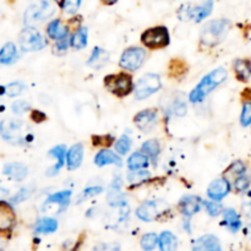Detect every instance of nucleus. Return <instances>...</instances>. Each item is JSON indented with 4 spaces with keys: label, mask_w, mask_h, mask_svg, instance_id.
Wrapping results in <instances>:
<instances>
[{
    "label": "nucleus",
    "mask_w": 251,
    "mask_h": 251,
    "mask_svg": "<svg viewBox=\"0 0 251 251\" xmlns=\"http://www.w3.org/2000/svg\"><path fill=\"white\" fill-rule=\"evenodd\" d=\"M228 77V73L225 68H217L216 70L211 71L208 75H206L202 80L199 82V85L194 88L189 95V100L191 103L202 102L206 96L212 92L218 85L225 82Z\"/></svg>",
    "instance_id": "f257e3e1"
},
{
    "label": "nucleus",
    "mask_w": 251,
    "mask_h": 251,
    "mask_svg": "<svg viewBox=\"0 0 251 251\" xmlns=\"http://www.w3.org/2000/svg\"><path fill=\"white\" fill-rule=\"evenodd\" d=\"M230 22L228 20H213L206 24L201 31L200 41L203 47L212 48V47L220 44L226 38L229 32Z\"/></svg>",
    "instance_id": "f03ea898"
},
{
    "label": "nucleus",
    "mask_w": 251,
    "mask_h": 251,
    "mask_svg": "<svg viewBox=\"0 0 251 251\" xmlns=\"http://www.w3.org/2000/svg\"><path fill=\"white\" fill-rule=\"evenodd\" d=\"M104 85L113 95L117 97H125L129 95L134 88L132 77L129 74H115V75H108L104 78Z\"/></svg>",
    "instance_id": "7ed1b4c3"
},
{
    "label": "nucleus",
    "mask_w": 251,
    "mask_h": 251,
    "mask_svg": "<svg viewBox=\"0 0 251 251\" xmlns=\"http://www.w3.org/2000/svg\"><path fill=\"white\" fill-rule=\"evenodd\" d=\"M24 123L17 119H4L0 122V136L11 145H24L26 142L22 136Z\"/></svg>",
    "instance_id": "20e7f679"
},
{
    "label": "nucleus",
    "mask_w": 251,
    "mask_h": 251,
    "mask_svg": "<svg viewBox=\"0 0 251 251\" xmlns=\"http://www.w3.org/2000/svg\"><path fill=\"white\" fill-rule=\"evenodd\" d=\"M169 32L164 26L152 27L146 29L141 36V42L145 47L151 49H161L169 44Z\"/></svg>",
    "instance_id": "39448f33"
},
{
    "label": "nucleus",
    "mask_w": 251,
    "mask_h": 251,
    "mask_svg": "<svg viewBox=\"0 0 251 251\" xmlns=\"http://www.w3.org/2000/svg\"><path fill=\"white\" fill-rule=\"evenodd\" d=\"M55 12V7L48 0H41L38 4H33L26 10L24 16L25 24L27 27H31L32 25L37 24L39 21L48 19Z\"/></svg>",
    "instance_id": "423d86ee"
},
{
    "label": "nucleus",
    "mask_w": 251,
    "mask_h": 251,
    "mask_svg": "<svg viewBox=\"0 0 251 251\" xmlns=\"http://www.w3.org/2000/svg\"><path fill=\"white\" fill-rule=\"evenodd\" d=\"M20 47L24 51H37L46 47L47 42L38 29L33 27H26L19 36Z\"/></svg>",
    "instance_id": "0eeeda50"
},
{
    "label": "nucleus",
    "mask_w": 251,
    "mask_h": 251,
    "mask_svg": "<svg viewBox=\"0 0 251 251\" xmlns=\"http://www.w3.org/2000/svg\"><path fill=\"white\" fill-rule=\"evenodd\" d=\"M162 87L161 77L156 74H146L142 76L135 87V97L136 100H142L149 98L153 93L158 92Z\"/></svg>",
    "instance_id": "6e6552de"
},
{
    "label": "nucleus",
    "mask_w": 251,
    "mask_h": 251,
    "mask_svg": "<svg viewBox=\"0 0 251 251\" xmlns=\"http://www.w3.org/2000/svg\"><path fill=\"white\" fill-rule=\"evenodd\" d=\"M146 50L139 47H131L124 50V53L120 56L119 66L127 71H136L144 65L146 60Z\"/></svg>",
    "instance_id": "1a4fd4ad"
},
{
    "label": "nucleus",
    "mask_w": 251,
    "mask_h": 251,
    "mask_svg": "<svg viewBox=\"0 0 251 251\" xmlns=\"http://www.w3.org/2000/svg\"><path fill=\"white\" fill-rule=\"evenodd\" d=\"M164 208H167V203L163 201H146L137 207L136 216L144 222H152L164 212Z\"/></svg>",
    "instance_id": "9d476101"
},
{
    "label": "nucleus",
    "mask_w": 251,
    "mask_h": 251,
    "mask_svg": "<svg viewBox=\"0 0 251 251\" xmlns=\"http://www.w3.org/2000/svg\"><path fill=\"white\" fill-rule=\"evenodd\" d=\"M230 183L227 178H218L208 185L207 196L212 201H221L229 194Z\"/></svg>",
    "instance_id": "9b49d317"
},
{
    "label": "nucleus",
    "mask_w": 251,
    "mask_h": 251,
    "mask_svg": "<svg viewBox=\"0 0 251 251\" xmlns=\"http://www.w3.org/2000/svg\"><path fill=\"white\" fill-rule=\"evenodd\" d=\"M16 221L14 207L10 202L0 200V232H9L12 229Z\"/></svg>",
    "instance_id": "f8f14e48"
},
{
    "label": "nucleus",
    "mask_w": 251,
    "mask_h": 251,
    "mask_svg": "<svg viewBox=\"0 0 251 251\" xmlns=\"http://www.w3.org/2000/svg\"><path fill=\"white\" fill-rule=\"evenodd\" d=\"M135 125L141 131L149 132L154 127L157 123V110L156 109H145L141 110L135 115Z\"/></svg>",
    "instance_id": "ddd939ff"
},
{
    "label": "nucleus",
    "mask_w": 251,
    "mask_h": 251,
    "mask_svg": "<svg viewBox=\"0 0 251 251\" xmlns=\"http://www.w3.org/2000/svg\"><path fill=\"white\" fill-rule=\"evenodd\" d=\"M191 249L193 251H222V247L216 235L206 234L194 240Z\"/></svg>",
    "instance_id": "4468645a"
},
{
    "label": "nucleus",
    "mask_w": 251,
    "mask_h": 251,
    "mask_svg": "<svg viewBox=\"0 0 251 251\" xmlns=\"http://www.w3.org/2000/svg\"><path fill=\"white\" fill-rule=\"evenodd\" d=\"M202 205L203 201L201 200L199 196H184V198H181V200L179 201V211H180L183 216L190 218L191 216H194L195 213H198L199 211L201 210V206Z\"/></svg>",
    "instance_id": "2eb2a0df"
},
{
    "label": "nucleus",
    "mask_w": 251,
    "mask_h": 251,
    "mask_svg": "<svg viewBox=\"0 0 251 251\" xmlns=\"http://www.w3.org/2000/svg\"><path fill=\"white\" fill-rule=\"evenodd\" d=\"M2 173L7 178L12 179L15 181H22L28 174V168L24 163L20 162H12V163H6L2 168Z\"/></svg>",
    "instance_id": "dca6fc26"
},
{
    "label": "nucleus",
    "mask_w": 251,
    "mask_h": 251,
    "mask_svg": "<svg viewBox=\"0 0 251 251\" xmlns=\"http://www.w3.org/2000/svg\"><path fill=\"white\" fill-rule=\"evenodd\" d=\"M49 156H50L51 158L55 159L56 163L54 164L53 167H50L48 171H47V174H48L49 176H56V173L60 171L61 167L64 166V163H65L66 149L63 146V145H59V146L53 147V149L49 151Z\"/></svg>",
    "instance_id": "f3484780"
},
{
    "label": "nucleus",
    "mask_w": 251,
    "mask_h": 251,
    "mask_svg": "<svg viewBox=\"0 0 251 251\" xmlns=\"http://www.w3.org/2000/svg\"><path fill=\"white\" fill-rule=\"evenodd\" d=\"M83 159V146L81 144H76L69 149L66 152V164L69 171H75L81 166Z\"/></svg>",
    "instance_id": "a211bd4d"
},
{
    "label": "nucleus",
    "mask_w": 251,
    "mask_h": 251,
    "mask_svg": "<svg viewBox=\"0 0 251 251\" xmlns=\"http://www.w3.org/2000/svg\"><path fill=\"white\" fill-rule=\"evenodd\" d=\"M95 163L98 167H104L108 164H114L117 167L123 166V161L120 156H117V153L110 150H100L95 157Z\"/></svg>",
    "instance_id": "6ab92c4d"
},
{
    "label": "nucleus",
    "mask_w": 251,
    "mask_h": 251,
    "mask_svg": "<svg viewBox=\"0 0 251 251\" xmlns=\"http://www.w3.org/2000/svg\"><path fill=\"white\" fill-rule=\"evenodd\" d=\"M223 225L232 233H237L242 228V221L234 208H226L223 211Z\"/></svg>",
    "instance_id": "aec40b11"
},
{
    "label": "nucleus",
    "mask_w": 251,
    "mask_h": 251,
    "mask_svg": "<svg viewBox=\"0 0 251 251\" xmlns=\"http://www.w3.org/2000/svg\"><path fill=\"white\" fill-rule=\"evenodd\" d=\"M213 9V0H207L200 6H196L194 9H189V19L195 20V22H201L206 17L210 16Z\"/></svg>",
    "instance_id": "412c9836"
},
{
    "label": "nucleus",
    "mask_w": 251,
    "mask_h": 251,
    "mask_svg": "<svg viewBox=\"0 0 251 251\" xmlns=\"http://www.w3.org/2000/svg\"><path fill=\"white\" fill-rule=\"evenodd\" d=\"M47 33H48L49 38L60 41V39L69 37V28L61 24L60 20H53L47 27Z\"/></svg>",
    "instance_id": "4be33fe9"
},
{
    "label": "nucleus",
    "mask_w": 251,
    "mask_h": 251,
    "mask_svg": "<svg viewBox=\"0 0 251 251\" xmlns=\"http://www.w3.org/2000/svg\"><path fill=\"white\" fill-rule=\"evenodd\" d=\"M234 73L239 81L247 82L251 77V60L249 59H237L234 61Z\"/></svg>",
    "instance_id": "5701e85b"
},
{
    "label": "nucleus",
    "mask_w": 251,
    "mask_h": 251,
    "mask_svg": "<svg viewBox=\"0 0 251 251\" xmlns=\"http://www.w3.org/2000/svg\"><path fill=\"white\" fill-rule=\"evenodd\" d=\"M109 59V54L104 50V49L96 47L91 53L90 59L87 60V65L93 69H100L105 65V63Z\"/></svg>",
    "instance_id": "b1692460"
},
{
    "label": "nucleus",
    "mask_w": 251,
    "mask_h": 251,
    "mask_svg": "<svg viewBox=\"0 0 251 251\" xmlns=\"http://www.w3.org/2000/svg\"><path fill=\"white\" fill-rule=\"evenodd\" d=\"M17 48L14 43L7 42L0 49V64L1 65H10L17 60Z\"/></svg>",
    "instance_id": "393cba45"
},
{
    "label": "nucleus",
    "mask_w": 251,
    "mask_h": 251,
    "mask_svg": "<svg viewBox=\"0 0 251 251\" xmlns=\"http://www.w3.org/2000/svg\"><path fill=\"white\" fill-rule=\"evenodd\" d=\"M150 164V159L146 154L141 153V152H135L131 156L127 158V168L131 172L135 171H142V169L147 168Z\"/></svg>",
    "instance_id": "a878e982"
},
{
    "label": "nucleus",
    "mask_w": 251,
    "mask_h": 251,
    "mask_svg": "<svg viewBox=\"0 0 251 251\" xmlns=\"http://www.w3.org/2000/svg\"><path fill=\"white\" fill-rule=\"evenodd\" d=\"M58 229V222L56 220L50 217H43L38 220L34 225V232L37 234H50Z\"/></svg>",
    "instance_id": "bb28decb"
},
{
    "label": "nucleus",
    "mask_w": 251,
    "mask_h": 251,
    "mask_svg": "<svg viewBox=\"0 0 251 251\" xmlns=\"http://www.w3.org/2000/svg\"><path fill=\"white\" fill-rule=\"evenodd\" d=\"M158 245L161 251H176L178 248V239L176 235L169 230L162 233L158 238Z\"/></svg>",
    "instance_id": "cd10ccee"
},
{
    "label": "nucleus",
    "mask_w": 251,
    "mask_h": 251,
    "mask_svg": "<svg viewBox=\"0 0 251 251\" xmlns=\"http://www.w3.org/2000/svg\"><path fill=\"white\" fill-rule=\"evenodd\" d=\"M71 194H73L71 190H63L59 191V193L51 194V195H49L48 198H47L44 205H48V203H58V205H60L63 208H65L66 206L69 205V202H70Z\"/></svg>",
    "instance_id": "c85d7f7f"
},
{
    "label": "nucleus",
    "mask_w": 251,
    "mask_h": 251,
    "mask_svg": "<svg viewBox=\"0 0 251 251\" xmlns=\"http://www.w3.org/2000/svg\"><path fill=\"white\" fill-rule=\"evenodd\" d=\"M88 29L87 27H80L71 37V46L75 49H83L87 46Z\"/></svg>",
    "instance_id": "c756f323"
},
{
    "label": "nucleus",
    "mask_w": 251,
    "mask_h": 251,
    "mask_svg": "<svg viewBox=\"0 0 251 251\" xmlns=\"http://www.w3.org/2000/svg\"><path fill=\"white\" fill-rule=\"evenodd\" d=\"M141 151L149 158H151L153 163H156L157 157L159 156V152H161V145H159L157 140H149V141H146L142 145Z\"/></svg>",
    "instance_id": "7c9ffc66"
},
{
    "label": "nucleus",
    "mask_w": 251,
    "mask_h": 251,
    "mask_svg": "<svg viewBox=\"0 0 251 251\" xmlns=\"http://www.w3.org/2000/svg\"><path fill=\"white\" fill-rule=\"evenodd\" d=\"M107 202L112 207H124L126 206V199L124 194L120 193L119 190L112 189L107 195Z\"/></svg>",
    "instance_id": "2f4dec72"
},
{
    "label": "nucleus",
    "mask_w": 251,
    "mask_h": 251,
    "mask_svg": "<svg viewBox=\"0 0 251 251\" xmlns=\"http://www.w3.org/2000/svg\"><path fill=\"white\" fill-rule=\"evenodd\" d=\"M157 244H158V237L156 233H147V234L142 235L141 240H140V245L144 251L154 250Z\"/></svg>",
    "instance_id": "473e14b6"
},
{
    "label": "nucleus",
    "mask_w": 251,
    "mask_h": 251,
    "mask_svg": "<svg viewBox=\"0 0 251 251\" xmlns=\"http://www.w3.org/2000/svg\"><path fill=\"white\" fill-rule=\"evenodd\" d=\"M150 176H151V174H150L149 172L144 171V169H142V171H135L127 176V181H129L130 184H132V185L139 186L141 185L142 183H145L146 180H149Z\"/></svg>",
    "instance_id": "72a5a7b5"
},
{
    "label": "nucleus",
    "mask_w": 251,
    "mask_h": 251,
    "mask_svg": "<svg viewBox=\"0 0 251 251\" xmlns=\"http://www.w3.org/2000/svg\"><path fill=\"white\" fill-rule=\"evenodd\" d=\"M171 110L174 115L181 118L186 114V112H188V105H186L185 100H184L183 98L176 97L174 98L173 102H172Z\"/></svg>",
    "instance_id": "f704fd0d"
},
{
    "label": "nucleus",
    "mask_w": 251,
    "mask_h": 251,
    "mask_svg": "<svg viewBox=\"0 0 251 251\" xmlns=\"http://www.w3.org/2000/svg\"><path fill=\"white\" fill-rule=\"evenodd\" d=\"M33 193V188H21L14 196H11L9 202L11 205H19V203L26 201Z\"/></svg>",
    "instance_id": "c9c22d12"
},
{
    "label": "nucleus",
    "mask_w": 251,
    "mask_h": 251,
    "mask_svg": "<svg viewBox=\"0 0 251 251\" xmlns=\"http://www.w3.org/2000/svg\"><path fill=\"white\" fill-rule=\"evenodd\" d=\"M245 173H247V166H245L244 162L235 161V162H233L229 167H228V169L226 171L225 174L226 176L230 174V176L238 178V176H243V174H245Z\"/></svg>",
    "instance_id": "e433bc0d"
},
{
    "label": "nucleus",
    "mask_w": 251,
    "mask_h": 251,
    "mask_svg": "<svg viewBox=\"0 0 251 251\" xmlns=\"http://www.w3.org/2000/svg\"><path fill=\"white\" fill-rule=\"evenodd\" d=\"M130 149H131V140H130V137L127 136V135H123V136L115 142V150H117L118 153L122 154V156L126 154L127 152L130 151Z\"/></svg>",
    "instance_id": "4c0bfd02"
},
{
    "label": "nucleus",
    "mask_w": 251,
    "mask_h": 251,
    "mask_svg": "<svg viewBox=\"0 0 251 251\" xmlns=\"http://www.w3.org/2000/svg\"><path fill=\"white\" fill-rule=\"evenodd\" d=\"M103 191V188L102 186L97 185V186H88V188H86L85 190L81 193L80 198H78V200L76 201V203H80L82 202V201L87 200V199H91V198H95V196L100 195V193Z\"/></svg>",
    "instance_id": "58836bf2"
},
{
    "label": "nucleus",
    "mask_w": 251,
    "mask_h": 251,
    "mask_svg": "<svg viewBox=\"0 0 251 251\" xmlns=\"http://www.w3.org/2000/svg\"><path fill=\"white\" fill-rule=\"evenodd\" d=\"M250 183H251L250 176H248L247 173L243 174V176L235 178V180H234L235 190H237L238 193H244V191H247L248 189H249Z\"/></svg>",
    "instance_id": "ea45409f"
},
{
    "label": "nucleus",
    "mask_w": 251,
    "mask_h": 251,
    "mask_svg": "<svg viewBox=\"0 0 251 251\" xmlns=\"http://www.w3.org/2000/svg\"><path fill=\"white\" fill-rule=\"evenodd\" d=\"M240 124L244 127L251 125V102H248V100L243 104L242 114H240Z\"/></svg>",
    "instance_id": "a19ab883"
},
{
    "label": "nucleus",
    "mask_w": 251,
    "mask_h": 251,
    "mask_svg": "<svg viewBox=\"0 0 251 251\" xmlns=\"http://www.w3.org/2000/svg\"><path fill=\"white\" fill-rule=\"evenodd\" d=\"M203 205H205L206 211H207V213L211 217H217L220 213L223 212L222 205L220 202H217V201H205Z\"/></svg>",
    "instance_id": "79ce46f5"
},
{
    "label": "nucleus",
    "mask_w": 251,
    "mask_h": 251,
    "mask_svg": "<svg viewBox=\"0 0 251 251\" xmlns=\"http://www.w3.org/2000/svg\"><path fill=\"white\" fill-rule=\"evenodd\" d=\"M5 87H6V95L9 97H17V96H20L25 91V85L22 82H19V81L9 83Z\"/></svg>",
    "instance_id": "37998d69"
},
{
    "label": "nucleus",
    "mask_w": 251,
    "mask_h": 251,
    "mask_svg": "<svg viewBox=\"0 0 251 251\" xmlns=\"http://www.w3.org/2000/svg\"><path fill=\"white\" fill-rule=\"evenodd\" d=\"M11 109L16 115H22L29 110V103L24 100H16V102L12 103Z\"/></svg>",
    "instance_id": "c03bdc74"
},
{
    "label": "nucleus",
    "mask_w": 251,
    "mask_h": 251,
    "mask_svg": "<svg viewBox=\"0 0 251 251\" xmlns=\"http://www.w3.org/2000/svg\"><path fill=\"white\" fill-rule=\"evenodd\" d=\"M92 141L95 146H107L109 147L110 145L114 142V137L107 135V136H93Z\"/></svg>",
    "instance_id": "a18cd8bd"
},
{
    "label": "nucleus",
    "mask_w": 251,
    "mask_h": 251,
    "mask_svg": "<svg viewBox=\"0 0 251 251\" xmlns=\"http://www.w3.org/2000/svg\"><path fill=\"white\" fill-rule=\"evenodd\" d=\"M81 5V0H65L63 5V9L68 14H76Z\"/></svg>",
    "instance_id": "49530a36"
},
{
    "label": "nucleus",
    "mask_w": 251,
    "mask_h": 251,
    "mask_svg": "<svg viewBox=\"0 0 251 251\" xmlns=\"http://www.w3.org/2000/svg\"><path fill=\"white\" fill-rule=\"evenodd\" d=\"M93 251H120L119 243H100L93 248Z\"/></svg>",
    "instance_id": "de8ad7c7"
},
{
    "label": "nucleus",
    "mask_w": 251,
    "mask_h": 251,
    "mask_svg": "<svg viewBox=\"0 0 251 251\" xmlns=\"http://www.w3.org/2000/svg\"><path fill=\"white\" fill-rule=\"evenodd\" d=\"M31 119L33 120L34 123H37V124H39V123L46 122L47 115L44 114L43 112H41V110L34 109V110H32V113H31Z\"/></svg>",
    "instance_id": "09e8293b"
},
{
    "label": "nucleus",
    "mask_w": 251,
    "mask_h": 251,
    "mask_svg": "<svg viewBox=\"0 0 251 251\" xmlns=\"http://www.w3.org/2000/svg\"><path fill=\"white\" fill-rule=\"evenodd\" d=\"M71 44V38L66 37V38L60 39V41L56 42L55 49H58V51H65L69 48V46Z\"/></svg>",
    "instance_id": "8fccbe9b"
},
{
    "label": "nucleus",
    "mask_w": 251,
    "mask_h": 251,
    "mask_svg": "<svg viewBox=\"0 0 251 251\" xmlns=\"http://www.w3.org/2000/svg\"><path fill=\"white\" fill-rule=\"evenodd\" d=\"M120 185H122V178H120V176H115L114 180L112 181V189L119 190Z\"/></svg>",
    "instance_id": "3c124183"
},
{
    "label": "nucleus",
    "mask_w": 251,
    "mask_h": 251,
    "mask_svg": "<svg viewBox=\"0 0 251 251\" xmlns=\"http://www.w3.org/2000/svg\"><path fill=\"white\" fill-rule=\"evenodd\" d=\"M9 190H7V189H5V188H0V200H2V199H5V198H7V196H9Z\"/></svg>",
    "instance_id": "603ef678"
},
{
    "label": "nucleus",
    "mask_w": 251,
    "mask_h": 251,
    "mask_svg": "<svg viewBox=\"0 0 251 251\" xmlns=\"http://www.w3.org/2000/svg\"><path fill=\"white\" fill-rule=\"evenodd\" d=\"M243 96H244L245 98L248 100V102H251V87L250 88H247V90L243 92Z\"/></svg>",
    "instance_id": "864d4df0"
},
{
    "label": "nucleus",
    "mask_w": 251,
    "mask_h": 251,
    "mask_svg": "<svg viewBox=\"0 0 251 251\" xmlns=\"http://www.w3.org/2000/svg\"><path fill=\"white\" fill-rule=\"evenodd\" d=\"M105 5H114L118 0H102Z\"/></svg>",
    "instance_id": "5fc2aeb1"
},
{
    "label": "nucleus",
    "mask_w": 251,
    "mask_h": 251,
    "mask_svg": "<svg viewBox=\"0 0 251 251\" xmlns=\"http://www.w3.org/2000/svg\"><path fill=\"white\" fill-rule=\"evenodd\" d=\"M4 93H6V87L5 86H0V96H2Z\"/></svg>",
    "instance_id": "6e6d98bb"
},
{
    "label": "nucleus",
    "mask_w": 251,
    "mask_h": 251,
    "mask_svg": "<svg viewBox=\"0 0 251 251\" xmlns=\"http://www.w3.org/2000/svg\"><path fill=\"white\" fill-rule=\"evenodd\" d=\"M54 1H55L56 4L59 5V6H61V7H63V5H64V1H65V0H54Z\"/></svg>",
    "instance_id": "4d7b16f0"
},
{
    "label": "nucleus",
    "mask_w": 251,
    "mask_h": 251,
    "mask_svg": "<svg viewBox=\"0 0 251 251\" xmlns=\"http://www.w3.org/2000/svg\"><path fill=\"white\" fill-rule=\"evenodd\" d=\"M248 235H249V237L251 238V225L249 226V227H248Z\"/></svg>",
    "instance_id": "13d9d810"
}]
</instances>
